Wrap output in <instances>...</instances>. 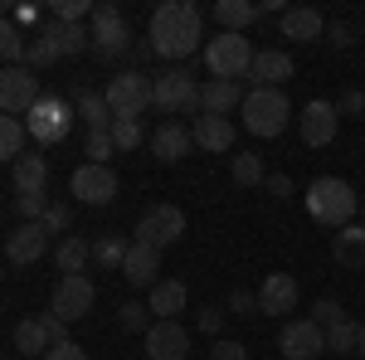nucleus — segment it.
Wrapping results in <instances>:
<instances>
[{
    "mask_svg": "<svg viewBox=\"0 0 365 360\" xmlns=\"http://www.w3.org/2000/svg\"><path fill=\"white\" fill-rule=\"evenodd\" d=\"M146 39H151L156 58L185 63V58L200 49V39H205V15H200V5H190V0H166V5H156V10H151V25H146Z\"/></svg>",
    "mask_w": 365,
    "mask_h": 360,
    "instance_id": "f257e3e1",
    "label": "nucleus"
},
{
    "mask_svg": "<svg viewBox=\"0 0 365 360\" xmlns=\"http://www.w3.org/2000/svg\"><path fill=\"white\" fill-rule=\"evenodd\" d=\"M151 108L166 112V122H170V112H175V117H200L205 103H200L195 73H190L185 63H170L161 73H151Z\"/></svg>",
    "mask_w": 365,
    "mask_h": 360,
    "instance_id": "f03ea898",
    "label": "nucleus"
},
{
    "mask_svg": "<svg viewBox=\"0 0 365 360\" xmlns=\"http://www.w3.org/2000/svg\"><path fill=\"white\" fill-rule=\"evenodd\" d=\"M307 210L317 224H331V229H346L361 210V195L351 190L341 175H317L307 185Z\"/></svg>",
    "mask_w": 365,
    "mask_h": 360,
    "instance_id": "7ed1b4c3",
    "label": "nucleus"
},
{
    "mask_svg": "<svg viewBox=\"0 0 365 360\" xmlns=\"http://www.w3.org/2000/svg\"><path fill=\"white\" fill-rule=\"evenodd\" d=\"M239 112H244V127H249L253 137H278V132H287L292 103H287L282 88H249Z\"/></svg>",
    "mask_w": 365,
    "mask_h": 360,
    "instance_id": "20e7f679",
    "label": "nucleus"
},
{
    "mask_svg": "<svg viewBox=\"0 0 365 360\" xmlns=\"http://www.w3.org/2000/svg\"><path fill=\"white\" fill-rule=\"evenodd\" d=\"M253 54H258V49L249 44V34H225V29L205 44V63H210V73H215V78H234V83L249 78Z\"/></svg>",
    "mask_w": 365,
    "mask_h": 360,
    "instance_id": "39448f33",
    "label": "nucleus"
},
{
    "mask_svg": "<svg viewBox=\"0 0 365 360\" xmlns=\"http://www.w3.org/2000/svg\"><path fill=\"white\" fill-rule=\"evenodd\" d=\"M73 117H78V108H68L63 98H54V93H44L34 108L25 112V132L34 141H44V146H54V141L68 137V127H73Z\"/></svg>",
    "mask_w": 365,
    "mask_h": 360,
    "instance_id": "423d86ee",
    "label": "nucleus"
},
{
    "mask_svg": "<svg viewBox=\"0 0 365 360\" xmlns=\"http://www.w3.org/2000/svg\"><path fill=\"white\" fill-rule=\"evenodd\" d=\"M108 108L113 117H141V112L151 108V73H141V68H122L108 78Z\"/></svg>",
    "mask_w": 365,
    "mask_h": 360,
    "instance_id": "0eeeda50",
    "label": "nucleus"
},
{
    "mask_svg": "<svg viewBox=\"0 0 365 360\" xmlns=\"http://www.w3.org/2000/svg\"><path fill=\"white\" fill-rule=\"evenodd\" d=\"M93 54L98 58H122L132 54V29L122 20V10L117 5H93Z\"/></svg>",
    "mask_w": 365,
    "mask_h": 360,
    "instance_id": "6e6552de",
    "label": "nucleus"
},
{
    "mask_svg": "<svg viewBox=\"0 0 365 360\" xmlns=\"http://www.w3.org/2000/svg\"><path fill=\"white\" fill-rule=\"evenodd\" d=\"M137 239L151 244V249H170L185 239V210L180 205H151L137 220Z\"/></svg>",
    "mask_w": 365,
    "mask_h": 360,
    "instance_id": "1a4fd4ad",
    "label": "nucleus"
},
{
    "mask_svg": "<svg viewBox=\"0 0 365 360\" xmlns=\"http://www.w3.org/2000/svg\"><path fill=\"white\" fill-rule=\"evenodd\" d=\"M44 93H39V73L29 68V63H15V68H0V112L5 117H20L39 103Z\"/></svg>",
    "mask_w": 365,
    "mask_h": 360,
    "instance_id": "9d476101",
    "label": "nucleus"
},
{
    "mask_svg": "<svg viewBox=\"0 0 365 360\" xmlns=\"http://www.w3.org/2000/svg\"><path fill=\"white\" fill-rule=\"evenodd\" d=\"M93 302H98L93 277H88V273H68V277H58V282H54L49 312H54V317H63V322H78V317H88V312H93Z\"/></svg>",
    "mask_w": 365,
    "mask_h": 360,
    "instance_id": "9b49d317",
    "label": "nucleus"
},
{
    "mask_svg": "<svg viewBox=\"0 0 365 360\" xmlns=\"http://www.w3.org/2000/svg\"><path fill=\"white\" fill-rule=\"evenodd\" d=\"M278 351L287 360H317L327 351V331L312 322V317H287L278 331Z\"/></svg>",
    "mask_w": 365,
    "mask_h": 360,
    "instance_id": "f8f14e48",
    "label": "nucleus"
},
{
    "mask_svg": "<svg viewBox=\"0 0 365 360\" xmlns=\"http://www.w3.org/2000/svg\"><path fill=\"white\" fill-rule=\"evenodd\" d=\"M68 190H73L78 205L103 210V205H113V200H117V175H113V166H93V161H83V166L73 170Z\"/></svg>",
    "mask_w": 365,
    "mask_h": 360,
    "instance_id": "ddd939ff",
    "label": "nucleus"
},
{
    "mask_svg": "<svg viewBox=\"0 0 365 360\" xmlns=\"http://www.w3.org/2000/svg\"><path fill=\"white\" fill-rule=\"evenodd\" d=\"M297 132H302V141H307V146H331V141H336V132H341L336 103H327V98L307 103V108L297 112Z\"/></svg>",
    "mask_w": 365,
    "mask_h": 360,
    "instance_id": "4468645a",
    "label": "nucleus"
},
{
    "mask_svg": "<svg viewBox=\"0 0 365 360\" xmlns=\"http://www.w3.org/2000/svg\"><path fill=\"white\" fill-rule=\"evenodd\" d=\"M146 356L151 360H185L190 356V331L180 322H151L146 331Z\"/></svg>",
    "mask_w": 365,
    "mask_h": 360,
    "instance_id": "2eb2a0df",
    "label": "nucleus"
},
{
    "mask_svg": "<svg viewBox=\"0 0 365 360\" xmlns=\"http://www.w3.org/2000/svg\"><path fill=\"white\" fill-rule=\"evenodd\" d=\"M297 307V277L292 273H268L258 287V312L263 317H287Z\"/></svg>",
    "mask_w": 365,
    "mask_h": 360,
    "instance_id": "dca6fc26",
    "label": "nucleus"
},
{
    "mask_svg": "<svg viewBox=\"0 0 365 360\" xmlns=\"http://www.w3.org/2000/svg\"><path fill=\"white\" fill-rule=\"evenodd\" d=\"M49 253V229L44 224H15V234L5 239V258L10 263H39Z\"/></svg>",
    "mask_w": 365,
    "mask_h": 360,
    "instance_id": "f3484780",
    "label": "nucleus"
},
{
    "mask_svg": "<svg viewBox=\"0 0 365 360\" xmlns=\"http://www.w3.org/2000/svg\"><path fill=\"white\" fill-rule=\"evenodd\" d=\"M122 277H127L132 287H156V282H161V249H151V244L132 239L127 263H122Z\"/></svg>",
    "mask_w": 365,
    "mask_h": 360,
    "instance_id": "a211bd4d",
    "label": "nucleus"
},
{
    "mask_svg": "<svg viewBox=\"0 0 365 360\" xmlns=\"http://www.w3.org/2000/svg\"><path fill=\"white\" fill-rule=\"evenodd\" d=\"M190 146H195V137H190V127H180V122H161V127L151 132V156H156L161 166L185 161V156H190Z\"/></svg>",
    "mask_w": 365,
    "mask_h": 360,
    "instance_id": "6ab92c4d",
    "label": "nucleus"
},
{
    "mask_svg": "<svg viewBox=\"0 0 365 360\" xmlns=\"http://www.w3.org/2000/svg\"><path fill=\"white\" fill-rule=\"evenodd\" d=\"M282 39H292V44H317L322 34H327V20H322V10H312V5H292V10H282Z\"/></svg>",
    "mask_w": 365,
    "mask_h": 360,
    "instance_id": "aec40b11",
    "label": "nucleus"
},
{
    "mask_svg": "<svg viewBox=\"0 0 365 360\" xmlns=\"http://www.w3.org/2000/svg\"><path fill=\"white\" fill-rule=\"evenodd\" d=\"M190 137H195L200 151H234L239 127H234L229 117H210V112H200L195 122H190Z\"/></svg>",
    "mask_w": 365,
    "mask_h": 360,
    "instance_id": "412c9836",
    "label": "nucleus"
},
{
    "mask_svg": "<svg viewBox=\"0 0 365 360\" xmlns=\"http://www.w3.org/2000/svg\"><path fill=\"white\" fill-rule=\"evenodd\" d=\"M185 302H190V287H185L180 277H161V282L151 287V297H146V307H151L156 322H180Z\"/></svg>",
    "mask_w": 365,
    "mask_h": 360,
    "instance_id": "4be33fe9",
    "label": "nucleus"
},
{
    "mask_svg": "<svg viewBox=\"0 0 365 360\" xmlns=\"http://www.w3.org/2000/svg\"><path fill=\"white\" fill-rule=\"evenodd\" d=\"M249 78L253 88H282L292 78V54L287 49H258L249 63Z\"/></svg>",
    "mask_w": 365,
    "mask_h": 360,
    "instance_id": "5701e85b",
    "label": "nucleus"
},
{
    "mask_svg": "<svg viewBox=\"0 0 365 360\" xmlns=\"http://www.w3.org/2000/svg\"><path fill=\"white\" fill-rule=\"evenodd\" d=\"M200 103L210 117H229L234 108H244V83H234V78H210V83H200Z\"/></svg>",
    "mask_w": 365,
    "mask_h": 360,
    "instance_id": "b1692460",
    "label": "nucleus"
},
{
    "mask_svg": "<svg viewBox=\"0 0 365 360\" xmlns=\"http://www.w3.org/2000/svg\"><path fill=\"white\" fill-rule=\"evenodd\" d=\"M331 258L341 268H365V224H346L331 234Z\"/></svg>",
    "mask_w": 365,
    "mask_h": 360,
    "instance_id": "393cba45",
    "label": "nucleus"
},
{
    "mask_svg": "<svg viewBox=\"0 0 365 360\" xmlns=\"http://www.w3.org/2000/svg\"><path fill=\"white\" fill-rule=\"evenodd\" d=\"M215 25L225 29V34H244V29L258 20V5H249V0H215Z\"/></svg>",
    "mask_w": 365,
    "mask_h": 360,
    "instance_id": "a878e982",
    "label": "nucleus"
},
{
    "mask_svg": "<svg viewBox=\"0 0 365 360\" xmlns=\"http://www.w3.org/2000/svg\"><path fill=\"white\" fill-rule=\"evenodd\" d=\"M49 346H54V341H49V331H44V322H39V317H25V322H20V326H15V356H49Z\"/></svg>",
    "mask_w": 365,
    "mask_h": 360,
    "instance_id": "bb28decb",
    "label": "nucleus"
},
{
    "mask_svg": "<svg viewBox=\"0 0 365 360\" xmlns=\"http://www.w3.org/2000/svg\"><path fill=\"white\" fill-rule=\"evenodd\" d=\"M54 263H58V273H63V277H68V273H83L88 263H93V244L78 239V234H68V239L54 249Z\"/></svg>",
    "mask_w": 365,
    "mask_h": 360,
    "instance_id": "cd10ccee",
    "label": "nucleus"
},
{
    "mask_svg": "<svg viewBox=\"0 0 365 360\" xmlns=\"http://www.w3.org/2000/svg\"><path fill=\"white\" fill-rule=\"evenodd\" d=\"M127 249H132V239H127V234H103V239L93 244V263H98V268H108V273H122Z\"/></svg>",
    "mask_w": 365,
    "mask_h": 360,
    "instance_id": "c85d7f7f",
    "label": "nucleus"
},
{
    "mask_svg": "<svg viewBox=\"0 0 365 360\" xmlns=\"http://www.w3.org/2000/svg\"><path fill=\"white\" fill-rule=\"evenodd\" d=\"M25 137H29L25 122L0 112V166H10V161H20V156H25Z\"/></svg>",
    "mask_w": 365,
    "mask_h": 360,
    "instance_id": "c756f323",
    "label": "nucleus"
},
{
    "mask_svg": "<svg viewBox=\"0 0 365 360\" xmlns=\"http://www.w3.org/2000/svg\"><path fill=\"white\" fill-rule=\"evenodd\" d=\"M229 175H234V185H263L268 180V166H263V156H253V151H239V156H229Z\"/></svg>",
    "mask_w": 365,
    "mask_h": 360,
    "instance_id": "7c9ffc66",
    "label": "nucleus"
},
{
    "mask_svg": "<svg viewBox=\"0 0 365 360\" xmlns=\"http://www.w3.org/2000/svg\"><path fill=\"white\" fill-rule=\"evenodd\" d=\"M25 49H29V39L20 34V25L5 15V20H0V63H5V68L25 63Z\"/></svg>",
    "mask_w": 365,
    "mask_h": 360,
    "instance_id": "2f4dec72",
    "label": "nucleus"
},
{
    "mask_svg": "<svg viewBox=\"0 0 365 360\" xmlns=\"http://www.w3.org/2000/svg\"><path fill=\"white\" fill-rule=\"evenodd\" d=\"M49 34H54L58 54H83V49H93V34H88V25H58V20H49Z\"/></svg>",
    "mask_w": 365,
    "mask_h": 360,
    "instance_id": "473e14b6",
    "label": "nucleus"
},
{
    "mask_svg": "<svg viewBox=\"0 0 365 360\" xmlns=\"http://www.w3.org/2000/svg\"><path fill=\"white\" fill-rule=\"evenodd\" d=\"M108 137H113V146H117V151H137L141 141H151V132L141 127V117H113Z\"/></svg>",
    "mask_w": 365,
    "mask_h": 360,
    "instance_id": "72a5a7b5",
    "label": "nucleus"
},
{
    "mask_svg": "<svg viewBox=\"0 0 365 360\" xmlns=\"http://www.w3.org/2000/svg\"><path fill=\"white\" fill-rule=\"evenodd\" d=\"M44 180H49V161L25 151V156L15 161V190H44Z\"/></svg>",
    "mask_w": 365,
    "mask_h": 360,
    "instance_id": "f704fd0d",
    "label": "nucleus"
},
{
    "mask_svg": "<svg viewBox=\"0 0 365 360\" xmlns=\"http://www.w3.org/2000/svg\"><path fill=\"white\" fill-rule=\"evenodd\" d=\"M78 117L88 122V132H108V127H113V108H108L103 93H83V98H78Z\"/></svg>",
    "mask_w": 365,
    "mask_h": 360,
    "instance_id": "c9c22d12",
    "label": "nucleus"
},
{
    "mask_svg": "<svg viewBox=\"0 0 365 360\" xmlns=\"http://www.w3.org/2000/svg\"><path fill=\"white\" fill-rule=\"evenodd\" d=\"M151 322H156V317H151V307H146V302H137V297H127V302L117 307V326H122V331H137V336H146V331H151Z\"/></svg>",
    "mask_w": 365,
    "mask_h": 360,
    "instance_id": "e433bc0d",
    "label": "nucleus"
},
{
    "mask_svg": "<svg viewBox=\"0 0 365 360\" xmlns=\"http://www.w3.org/2000/svg\"><path fill=\"white\" fill-rule=\"evenodd\" d=\"M54 58H63V54H58L54 34H49V25H44V29H39V34H34V39H29V49H25V63H29V68H34V73H39V68H49Z\"/></svg>",
    "mask_w": 365,
    "mask_h": 360,
    "instance_id": "4c0bfd02",
    "label": "nucleus"
},
{
    "mask_svg": "<svg viewBox=\"0 0 365 360\" xmlns=\"http://www.w3.org/2000/svg\"><path fill=\"white\" fill-rule=\"evenodd\" d=\"M356 336H361V322L346 317V322H336V326L327 331V351H331V356H356Z\"/></svg>",
    "mask_w": 365,
    "mask_h": 360,
    "instance_id": "58836bf2",
    "label": "nucleus"
},
{
    "mask_svg": "<svg viewBox=\"0 0 365 360\" xmlns=\"http://www.w3.org/2000/svg\"><path fill=\"white\" fill-rule=\"evenodd\" d=\"M44 210H49V195L44 190H15V215H20V224H39Z\"/></svg>",
    "mask_w": 365,
    "mask_h": 360,
    "instance_id": "ea45409f",
    "label": "nucleus"
},
{
    "mask_svg": "<svg viewBox=\"0 0 365 360\" xmlns=\"http://www.w3.org/2000/svg\"><path fill=\"white\" fill-rule=\"evenodd\" d=\"M93 15V0H54V20L58 25H83Z\"/></svg>",
    "mask_w": 365,
    "mask_h": 360,
    "instance_id": "a19ab883",
    "label": "nucleus"
},
{
    "mask_svg": "<svg viewBox=\"0 0 365 360\" xmlns=\"http://www.w3.org/2000/svg\"><path fill=\"white\" fill-rule=\"evenodd\" d=\"M312 322H317V326H322V331H331V326H336V322H346V307H341L336 297H322V302L312 307Z\"/></svg>",
    "mask_w": 365,
    "mask_h": 360,
    "instance_id": "79ce46f5",
    "label": "nucleus"
},
{
    "mask_svg": "<svg viewBox=\"0 0 365 360\" xmlns=\"http://www.w3.org/2000/svg\"><path fill=\"white\" fill-rule=\"evenodd\" d=\"M113 151H117V146H113L108 132H88V161H93V166H108Z\"/></svg>",
    "mask_w": 365,
    "mask_h": 360,
    "instance_id": "37998d69",
    "label": "nucleus"
},
{
    "mask_svg": "<svg viewBox=\"0 0 365 360\" xmlns=\"http://www.w3.org/2000/svg\"><path fill=\"white\" fill-rule=\"evenodd\" d=\"M44 229H49V234H63V229H68V224H73V210H68V205H58V200H49V210H44Z\"/></svg>",
    "mask_w": 365,
    "mask_h": 360,
    "instance_id": "c03bdc74",
    "label": "nucleus"
},
{
    "mask_svg": "<svg viewBox=\"0 0 365 360\" xmlns=\"http://www.w3.org/2000/svg\"><path fill=\"white\" fill-rule=\"evenodd\" d=\"M210 360H249V346H244V341H229V336H220V341L210 346Z\"/></svg>",
    "mask_w": 365,
    "mask_h": 360,
    "instance_id": "a18cd8bd",
    "label": "nucleus"
},
{
    "mask_svg": "<svg viewBox=\"0 0 365 360\" xmlns=\"http://www.w3.org/2000/svg\"><path fill=\"white\" fill-rule=\"evenodd\" d=\"M336 112L341 117H361L365 112V88H346V93L336 98Z\"/></svg>",
    "mask_w": 365,
    "mask_h": 360,
    "instance_id": "49530a36",
    "label": "nucleus"
},
{
    "mask_svg": "<svg viewBox=\"0 0 365 360\" xmlns=\"http://www.w3.org/2000/svg\"><path fill=\"white\" fill-rule=\"evenodd\" d=\"M229 312H234V317H249V312H258V292H249V287H234V292H229Z\"/></svg>",
    "mask_w": 365,
    "mask_h": 360,
    "instance_id": "de8ad7c7",
    "label": "nucleus"
},
{
    "mask_svg": "<svg viewBox=\"0 0 365 360\" xmlns=\"http://www.w3.org/2000/svg\"><path fill=\"white\" fill-rule=\"evenodd\" d=\"M195 326H200L205 336H215V341H220V326H225V312H220V307H205V312L195 317Z\"/></svg>",
    "mask_w": 365,
    "mask_h": 360,
    "instance_id": "09e8293b",
    "label": "nucleus"
},
{
    "mask_svg": "<svg viewBox=\"0 0 365 360\" xmlns=\"http://www.w3.org/2000/svg\"><path fill=\"white\" fill-rule=\"evenodd\" d=\"M44 360H88V351L78 346V341H58V346H49Z\"/></svg>",
    "mask_w": 365,
    "mask_h": 360,
    "instance_id": "8fccbe9b",
    "label": "nucleus"
},
{
    "mask_svg": "<svg viewBox=\"0 0 365 360\" xmlns=\"http://www.w3.org/2000/svg\"><path fill=\"white\" fill-rule=\"evenodd\" d=\"M39 322H44V331H49V341H68V322L63 317H54V312H39Z\"/></svg>",
    "mask_w": 365,
    "mask_h": 360,
    "instance_id": "3c124183",
    "label": "nucleus"
},
{
    "mask_svg": "<svg viewBox=\"0 0 365 360\" xmlns=\"http://www.w3.org/2000/svg\"><path fill=\"white\" fill-rule=\"evenodd\" d=\"M263 185H268V195H278V200H292V195H297V185H292V175H268Z\"/></svg>",
    "mask_w": 365,
    "mask_h": 360,
    "instance_id": "603ef678",
    "label": "nucleus"
},
{
    "mask_svg": "<svg viewBox=\"0 0 365 360\" xmlns=\"http://www.w3.org/2000/svg\"><path fill=\"white\" fill-rule=\"evenodd\" d=\"M351 39H356L351 25H327V44H331V49H351Z\"/></svg>",
    "mask_w": 365,
    "mask_h": 360,
    "instance_id": "864d4df0",
    "label": "nucleus"
},
{
    "mask_svg": "<svg viewBox=\"0 0 365 360\" xmlns=\"http://www.w3.org/2000/svg\"><path fill=\"white\" fill-rule=\"evenodd\" d=\"M146 58H156V49H151V39H132V68H141Z\"/></svg>",
    "mask_w": 365,
    "mask_h": 360,
    "instance_id": "5fc2aeb1",
    "label": "nucleus"
},
{
    "mask_svg": "<svg viewBox=\"0 0 365 360\" xmlns=\"http://www.w3.org/2000/svg\"><path fill=\"white\" fill-rule=\"evenodd\" d=\"M356 356H365V322H361V336H356Z\"/></svg>",
    "mask_w": 365,
    "mask_h": 360,
    "instance_id": "6e6d98bb",
    "label": "nucleus"
},
{
    "mask_svg": "<svg viewBox=\"0 0 365 360\" xmlns=\"http://www.w3.org/2000/svg\"><path fill=\"white\" fill-rule=\"evenodd\" d=\"M0 277H5V268H0Z\"/></svg>",
    "mask_w": 365,
    "mask_h": 360,
    "instance_id": "4d7b16f0",
    "label": "nucleus"
},
{
    "mask_svg": "<svg viewBox=\"0 0 365 360\" xmlns=\"http://www.w3.org/2000/svg\"><path fill=\"white\" fill-rule=\"evenodd\" d=\"M361 210H365V200H361Z\"/></svg>",
    "mask_w": 365,
    "mask_h": 360,
    "instance_id": "13d9d810",
    "label": "nucleus"
},
{
    "mask_svg": "<svg viewBox=\"0 0 365 360\" xmlns=\"http://www.w3.org/2000/svg\"><path fill=\"white\" fill-rule=\"evenodd\" d=\"M0 360H5V356H0Z\"/></svg>",
    "mask_w": 365,
    "mask_h": 360,
    "instance_id": "bf43d9fd",
    "label": "nucleus"
}]
</instances>
